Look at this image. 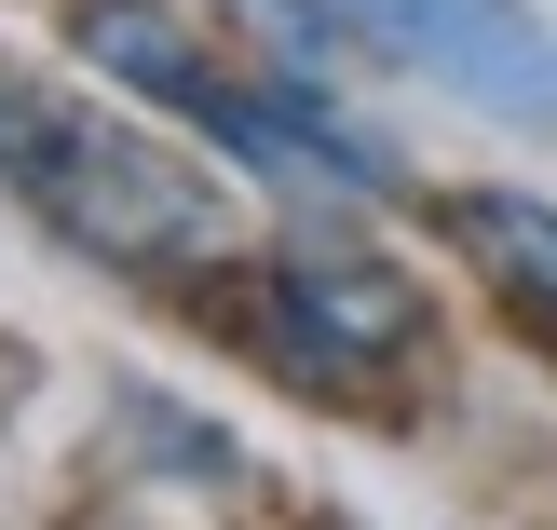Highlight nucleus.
<instances>
[{
    "mask_svg": "<svg viewBox=\"0 0 557 530\" xmlns=\"http://www.w3.org/2000/svg\"><path fill=\"white\" fill-rule=\"evenodd\" d=\"M0 190L54 245H82L96 272H136V286H205L232 259V190L205 163L27 69H0Z\"/></svg>",
    "mask_w": 557,
    "mask_h": 530,
    "instance_id": "f257e3e1",
    "label": "nucleus"
},
{
    "mask_svg": "<svg viewBox=\"0 0 557 530\" xmlns=\"http://www.w3.org/2000/svg\"><path fill=\"white\" fill-rule=\"evenodd\" d=\"M69 54H82L96 82H123L136 109L190 123L205 150H232L245 177L299 190V205H354V190H395V163H381L368 136L341 123V109H313L299 82L232 69V54H218L190 14H163V0H69Z\"/></svg>",
    "mask_w": 557,
    "mask_h": 530,
    "instance_id": "f03ea898",
    "label": "nucleus"
},
{
    "mask_svg": "<svg viewBox=\"0 0 557 530\" xmlns=\"http://www.w3.org/2000/svg\"><path fill=\"white\" fill-rule=\"evenodd\" d=\"M232 341L299 395H381L395 368H422L435 313L381 245H272L232 286Z\"/></svg>",
    "mask_w": 557,
    "mask_h": 530,
    "instance_id": "7ed1b4c3",
    "label": "nucleus"
},
{
    "mask_svg": "<svg viewBox=\"0 0 557 530\" xmlns=\"http://www.w3.org/2000/svg\"><path fill=\"white\" fill-rule=\"evenodd\" d=\"M272 14L435 82V96L490 109V123H557V27L531 0H272Z\"/></svg>",
    "mask_w": 557,
    "mask_h": 530,
    "instance_id": "20e7f679",
    "label": "nucleus"
},
{
    "mask_svg": "<svg viewBox=\"0 0 557 530\" xmlns=\"http://www.w3.org/2000/svg\"><path fill=\"white\" fill-rule=\"evenodd\" d=\"M449 245L504 299H531V313L557 326V205H544V190H449Z\"/></svg>",
    "mask_w": 557,
    "mask_h": 530,
    "instance_id": "39448f33",
    "label": "nucleus"
}]
</instances>
